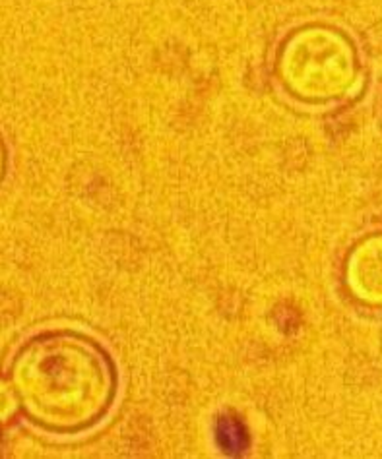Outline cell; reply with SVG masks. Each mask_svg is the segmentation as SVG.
<instances>
[{
    "label": "cell",
    "mask_w": 382,
    "mask_h": 459,
    "mask_svg": "<svg viewBox=\"0 0 382 459\" xmlns=\"http://www.w3.org/2000/svg\"><path fill=\"white\" fill-rule=\"evenodd\" d=\"M6 392L35 429L76 437L109 415L118 395V370L93 335L73 328L45 330L12 357Z\"/></svg>",
    "instance_id": "6da1fadb"
},
{
    "label": "cell",
    "mask_w": 382,
    "mask_h": 459,
    "mask_svg": "<svg viewBox=\"0 0 382 459\" xmlns=\"http://www.w3.org/2000/svg\"><path fill=\"white\" fill-rule=\"evenodd\" d=\"M276 74L295 100L325 105L350 95L361 78L360 55L343 31L305 26L283 39L276 56Z\"/></svg>",
    "instance_id": "7a4b0ae2"
},
{
    "label": "cell",
    "mask_w": 382,
    "mask_h": 459,
    "mask_svg": "<svg viewBox=\"0 0 382 459\" xmlns=\"http://www.w3.org/2000/svg\"><path fill=\"white\" fill-rule=\"evenodd\" d=\"M342 287L357 307L382 310V231L360 237L345 252Z\"/></svg>",
    "instance_id": "3957f363"
}]
</instances>
